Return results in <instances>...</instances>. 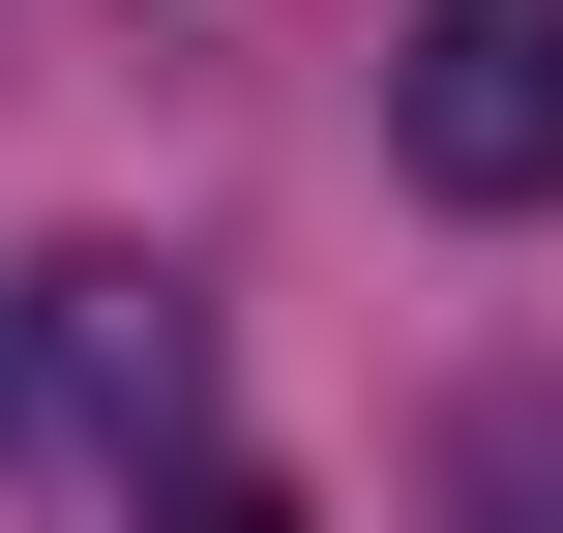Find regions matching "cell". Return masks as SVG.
<instances>
[{
    "mask_svg": "<svg viewBox=\"0 0 563 533\" xmlns=\"http://www.w3.org/2000/svg\"><path fill=\"white\" fill-rule=\"evenodd\" d=\"M0 386H30V445L59 475H119V504H178V415H208V297L178 267H30V326H0Z\"/></svg>",
    "mask_w": 563,
    "mask_h": 533,
    "instance_id": "6da1fadb",
    "label": "cell"
},
{
    "mask_svg": "<svg viewBox=\"0 0 563 533\" xmlns=\"http://www.w3.org/2000/svg\"><path fill=\"white\" fill-rule=\"evenodd\" d=\"M386 148L445 208H563V0H416L386 30Z\"/></svg>",
    "mask_w": 563,
    "mask_h": 533,
    "instance_id": "7a4b0ae2",
    "label": "cell"
},
{
    "mask_svg": "<svg viewBox=\"0 0 563 533\" xmlns=\"http://www.w3.org/2000/svg\"><path fill=\"white\" fill-rule=\"evenodd\" d=\"M119 533H297V504H267V475H178V504H119Z\"/></svg>",
    "mask_w": 563,
    "mask_h": 533,
    "instance_id": "3957f363",
    "label": "cell"
}]
</instances>
